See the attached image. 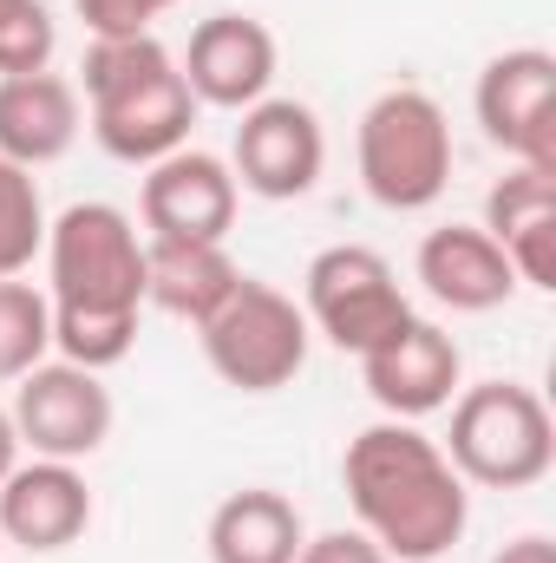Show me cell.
I'll return each instance as SVG.
<instances>
[{
    "label": "cell",
    "instance_id": "obj_1",
    "mask_svg": "<svg viewBox=\"0 0 556 563\" xmlns=\"http://www.w3.org/2000/svg\"><path fill=\"white\" fill-rule=\"evenodd\" d=\"M46 301L53 354L73 367H119L138 347L144 314V236L119 203H66L46 223Z\"/></svg>",
    "mask_w": 556,
    "mask_h": 563
},
{
    "label": "cell",
    "instance_id": "obj_2",
    "mask_svg": "<svg viewBox=\"0 0 556 563\" xmlns=\"http://www.w3.org/2000/svg\"><path fill=\"white\" fill-rule=\"evenodd\" d=\"M341 485L354 525L393 563H438L471 525V485L452 472L445 445L419 420L360 426L341 452Z\"/></svg>",
    "mask_w": 556,
    "mask_h": 563
},
{
    "label": "cell",
    "instance_id": "obj_3",
    "mask_svg": "<svg viewBox=\"0 0 556 563\" xmlns=\"http://www.w3.org/2000/svg\"><path fill=\"white\" fill-rule=\"evenodd\" d=\"M79 106L105 157L119 164H157L190 144L197 99L184 86L177 53L157 33H125V40H92L79 66Z\"/></svg>",
    "mask_w": 556,
    "mask_h": 563
},
{
    "label": "cell",
    "instance_id": "obj_4",
    "mask_svg": "<svg viewBox=\"0 0 556 563\" xmlns=\"http://www.w3.org/2000/svg\"><path fill=\"white\" fill-rule=\"evenodd\" d=\"M452 472L485 492H531L556 465V420L537 387L478 380L452 394V432L438 439Z\"/></svg>",
    "mask_w": 556,
    "mask_h": 563
},
{
    "label": "cell",
    "instance_id": "obj_5",
    "mask_svg": "<svg viewBox=\"0 0 556 563\" xmlns=\"http://www.w3.org/2000/svg\"><path fill=\"white\" fill-rule=\"evenodd\" d=\"M354 164H360V190L380 210H393V217L432 210L445 197V184H452V125H445V106L432 92H419V86L380 92L360 112Z\"/></svg>",
    "mask_w": 556,
    "mask_h": 563
},
{
    "label": "cell",
    "instance_id": "obj_6",
    "mask_svg": "<svg viewBox=\"0 0 556 563\" xmlns=\"http://www.w3.org/2000/svg\"><path fill=\"white\" fill-rule=\"evenodd\" d=\"M203 334V361L223 387L236 394H281L301 367H308V314L294 295H281L276 282L243 276L230 288V301L197 328Z\"/></svg>",
    "mask_w": 556,
    "mask_h": 563
},
{
    "label": "cell",
    "instance_id": "obj_7",
    "mask_svg": "<svg viewBox=\"0 0 556 563\" xmlns=\"http://www.w3.org/2000/svg\"><path fill=\"white\" fill-rule=\"evenodd\" d=\"M301 314H308L314 334H327L341 354L360 361L367 347H380L393 328L413 321V301H407V288H400L393 263H387L380 250H367V243H334V250H321V256L308 263V276H301Z\"/></svg>",
    "mask_w": 556,
    "mask_h": 563
},
{
    "label": "cell",
    "instance_id": "obj_8",
    "mask_svg": "<svg viewBox=\"0 0 556 563\" xmlns=\"http://www.w3.org/2000/svg\"><path fill=\"white\" fill-rule=\"evenodd\" d=\"M13 432H20V452L33 459H66V465H86L105 439H112V387L92 374V367H73V361H40L33 374L13 380Z\"/></svg>",
    "mask_w": 556,
    "mask_h": 563
},
{
    "label": "cell",
    "instance_id": "obj_9",
    "mask_svg": "<svg viewBox=\"0 0 556 563\" xmlns=\"http://www.w3.org/2000/svg\"><path fill=\"white\" fill-rule=\"evenodd\" d=\"M471 112L511 164L556 170V59L544 46H511L485 59L471 86Z\"/></svg>",
    "mask_w": 556,
    "mask_h": 563
},
{
    "label": "cell",
    "instance_id": "obj_10",
    "mask_svg": "<svg viewBox=\"0 0 556 563\" xmlns=\"http://www.w3.org/2000/svg\"><path fill=\"white\" fill-rule=\"evenodd\" d=\"M230 170L236 190L263 197V203H294L321 184L327 170V132L314 119V106L301 99H256L236 125L230 144Z\"/></svg>",
    "mask_w": 556,
    "mask_h": 563
},
{
    "label": "cell",
    "instance_id": "obj_11",
    "mask_svg": "<svg viewBox=\"0 0 556 563\" xmlns=\"http://www.w3.org/2000/svg\"><path fill=\"white\" fill-rule=\"evenodd\" d=\"M236 170L230 157L216 151H170L157 164H144V184H138V217H144V236H190V243H223L230 223H236Z\"/></svg>",
    "mask_w": 556,
    "mask_h": 563
},
{
    "label": "cell",
    "instance_id": "obj_12",
    "mask_svg": "<svg viewBox=\"0 0 556 563\" xmlns=\"http://www.w3.org/2000/svg\"><path fill=\"white\" fill-rule=\"evenodd\" d=\"M177 66H184V86H190L197 106L249 112L276 86L281 46L256 13H210V20H197V33H190Z\"/></svg>",
    "mask_w": 556,
    "mask_h": 563
},
{
    "label": "cell",
    "instance_id": "obj_13",
    "mask_svg": "<svg viewBox=\"0 0 556 563\" xmlns=\"http://www.w3.org/2000/svg\"><path fill=\"white\" fill-rule=\"evenodd\" d=\"M360 380H367V394L387 420H425V413L452 407V394L465 380V354L438 321L413 314L407 328H393L380 347L360 354Z\"/></svg>",
    "mask_w": 556,
    "mask_h": 563
},
{
    "label": "cell",
    "instance_id": "obj_14",
    "mask_svg": "<svg viewBox=\"0 0 556 563\" xmlns=\"http://www.w3.org/2000/svg\"><path fill=\"white\" fill-rule=\"evenodd\" d=\"M92 531V485L66 459H20L0 478V544L53 558Z\"/></svg>",
    "mask_w": 556,
    "mask_h": 563
},
{
    "label": "cell",
    "instance_id": "obj_15",
    "mask_svg": "<svg viewBox=\"0 0 556 563\" xmlns=\"http://www.w3.org/2000/svg\"><path fill=\"white\" fill-rule=\"evenodd\" d=\"M518 269V288H556V170L511 164V177L491 184L485 223H478Z\"/></svg>",
    "mask_w": 556,
    "mask_h": 563
},
{
    "label": "cell",
    "instance_id": "obj_16",
    "mask_svg": "<svg viewBox=\"0 0 556 563\" xmlns=\"http://www.w3.org/2000/svg\"><path fill=\"white\" fill-rule=\"evenodd\" d=\"M413 276L425 282V295L452 314H491L518 295V269L511 256L478 230V223H445V230H425L413 256Z\"/></svg>",
    "mask_w": 556,
    "mask_h": 563
},
{
    "label": "cell",
    "instance_id": "obj_17",
    "mask_svg": "<svg viewBox=\"0 0 556 563\" xmlns=\"http://www.w3.org/2000/svg\"><path fill=\"white\" fill-rule=\"evenodd\" d=\"M79 132H86V106H79L73 79H59L53 66L0 79V157L7 164H20V170L59 164L79 144Z\"/></svg>",
    "mask_w": 556,
    "mask_h": 563
},
{
    "label": "cell",
    "instance_id": "obj_18",
    "mask_svg": "<svg viewBox=\"0 0 556 563\" xmlns=\"http://www.w3.org/2000/svg\"><path fill=\"white\" fill-rule=\"evenodd\" d=\"M243 282L236 256L223 243H190V236H144V308H164L170 321L203 328L230 288Z\"/></svg>",
    "mask_w": 556,
    "mask_h": 563
},
{
    "label": "cell",
    "instance_id": "obj_19",
    "mask_svg": "<svg viewBox=\"0 0 556 563\" xmlns=\"http://www.w3.org/2000/svg\"><path fill=\"white\" fill-rule=\"evenodd\" d=\"M210 563H294L308 544V525L294 511V498H281L269 485H243L210 511Z\"/></svg>",
    "mask_w": 556,
    "mask_h": 563
},
{
    "label": "cell",
    "instance_id": "obj_20",
    "mask_svg": "<svg viewBox=\"0 0 556 563\" xmlns=\"http://www.w3.org/2000/svg\"><path fill=\"white\" fill-rule=\"evenodd\" d=\"M53 354V301L26 276H0V380L33 374Z\"/></svg>",
    "mask_w": 556,
    "mask_h": 563
},
{
    "label": "cell",
    "instance_id": "obj_21",
    "mask_svg": "<svg viewBox=\"0 0 556 563\" xmlns=\"http://www.w3.org/2000/svg\"><path fill=\"white\" fill-rule=\"evenodd\" d=\"M40 250H46V203H40V177L0 157V276H26Z\"/></svg>",
    "mask_w": 556,
    "mask_h": 563
},
{
    "label": "cell",
    "instance_id": "obj_22",
    "mask_svg": "<svg viewBox=\"0 0 556 563\" xmlns=\"http://www.w3.org/2000/svg\"><path fill=\"white\" fill-rule=\"evenodd\" d=\"M59 46V26L46 0H0V79L13 73H46Z\"/></svg>",
    "mask_w": 556,
    "mask_h": 563
},
{
    "label": "cell",
    "instance_id": "obj_23",
    "mask_svg": "<svg viewBox=\"0 0 556 563\" xmlns=\"http://www.w3.org/2000/svg\"><path fill=\"white\" fill-rule=\"evenodd\" d=\"M92 40H125V33H151L157 13H170L177 0H73Z\"/></svg>",
    "mask_w": 556,
    "mask_h": 563
},
{
    "label": "cell",
    "instance_id": "obj_24",
    "mask_svg": "<svg viewBox=\"0 0 556 563\" xmlns=\"http://www.w3.org/2000/svg\"><path fill=\"white\" fill-rule=\"evenodd\" d=\"M294 563H393V558H387L360 525H354V531H321V538H308Z\"/></svg>",
    "mask_w": 556,
    "mask_h": 563
},
{
    "label": "cell",
    "instance_id": "obj_25",
    "mask_svg": "<svg viewBox=\"0 0 556 563\" xmlns=\"http://www.w3.org/2000/svg\"><path fill=\"white\" fill-rule=\"evenodd\" d=\"M491 563H556V544L544 538V531H524V538H511Z\"/></svg>",
    "mask_w": 556,
    "mask_h": 563
},
{
    "label": "cell",
    "instance_id": "obj_26",
    "mask_svg": "<svg viewBox=\"0 0 556 563\" xmlns=\"http://www.w3.org/2000/svg\"><path fill=\"white\" fill-rule=\"evenodd\" d=\"M13 465H20V432H13V413L0 407V478H7Z\"/></svg>",
    "mask_w": 556,
    "mask_h": 563
}]
</instances>
